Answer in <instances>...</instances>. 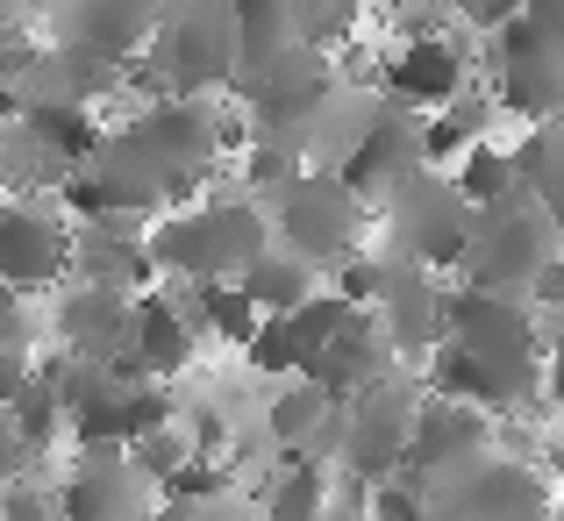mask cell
<instances>
[{
    "label": "cell",
    "instance_id": "obj_30",
    "mask_svg": "<svg viewBox=\"0 0 564 521\" xmlns=\"http://www.w3.org/2000/svg\"><path fill=\"white\" fill-rule=\"evenodd\" d=\"M243 293L258 301V315H264V322L301 315V307H315V301H322V293H315V264L293 258V250H272V258H264L258 272L243 279Z\"/></svg>",
    "mask_w": 564,
    "mask_h": 521
},
{
    "label": "cell",
    "instance_id": "obj_9",
    "mask_svg": "<svg viewBox=\"0 0 564 521\" xmlns=\"http://www.w3.org/2000/svg\"><path fill=\"white\" fill-rule=\"evenodd\" d=\"M336 86H344V79H336V57L315 51V43H301V51L243 72V79H236V100L250 108V137H279V143H286L293 129L336 94Z\"/></svg>",
    "mask_w": 564,
    "mask_h": 521
},
{
    "label": "cell",
    "instance_id": "obj_42",
    "mask_svg": "<svg viewBox=\"0 0 564 521\" xmlns=\"http://www.w3.org/2000/svg\"><path fill=\"white\" fill-rule=\"evenodd\" d=\"M529 22H536V29H551V36L564 43V0H529Z\"/></svg>",
    "mask_w": 564,
    "mask_h": 521
},
{
    "label": "cell",
    "instance_id": "obj_6",
    "mask_svg": "<svg viewBox=\"0 0 564 521\" xmlns=\"http://www.w3.org/2000/svg\"><path fill=\"white\" fill-rule=\"evenodd\" d=\"M471 236H479V207L457 193V178L422 172L393 207H386V258L422 264V272H465Z\"/></svg>",
    "mask_w": 564,
    "mask_h": 521
},
{
    "label": "cell",
    "instance_id": "obj_32",
    "mask_svg": "<svg viewBox=\"0 0 564 521\" xmlns=\"http://www.w3.org/2000/svg\"><path fill=\"white\" fill-rule=\"evenodd\" d=\"M457 193H465L471 207H500L522 193V158L500 151V143H479V151L457 165Z\"/></svg>",
    "mask_w": 564,
    "mask_h": 521
},
{
    "label": "cell",
    "instance_id": "obj_26",
    "mask_svg": "<svg viewBox=\"0 0 564 521\" xmlns=\"http://www.w3.org/2000/svg\"><path fill=\"white\" fill-rule=\"evenodd\" d=\"M22 143L36 158H51L57 172H79L86 158L108 143V129L94 122V108H29L22 115Z\"/></svg>",
    "mask_w": 564,
    "mask_h": 521
},
{
    "label": "cell",
    "instance_id": "obj_24",
    "mask_svg": "<svg viewBox=\"0 0 564 521\" xmlns=\"http://www.w3.org/2000/svg\"><path fill=\"white\" fill-rule=\"evenodd\" d=\"M193 365V315L186 307H172V293H143L137 301V344H129V365L122 379H180V371Z\"/></svg>",
    "mask_w": 564,
    "mask_h": 521
},
{
    "label": "cell",
    "instance_id": "obj_17",
    "mask_svg": "<svg viewBox=\"0 0 564 521\" xmlns=\"http://www.w3.org/2000/svg\"><path fill=\"white\" fill-rule=\"evenodd\" d=\"M151 500L158 486L129 465V451H86L57 493V521H158Z\"/></svg>",
    "mask_w": 564,
    "mask_h": 521
},
{
    "label": "cell",
    "instance_id": "obj_4",
    "mask_svg": "<svg viewBox=\"0 0 564 521\" xmlns=\"http://www.w3.org/2000/svg\"><path fill=\"white\" fill-rule=\"evenodd\" d=\"M151 258L165 279L193 286H243L272 258V215L258 200H207L151 229Z\"/></svg>",
    "mask_w": 564,
    "mask_h": 521
},
{
    "label": "cell",
    "instance_id": "obj_5",
    "mask_svg": "<svg viewBox=\"0 0 564 521\" xmlns=\"http://www.w3.org/2000/svg\"><path fill=\"white\" fill-rule=\"evenodd\" d=\"M557 243L564 236L551 229L529 193L500 207H479V236H471V258H465V286L471 293H500V301H522V293L543 286V272L557 264Z\"/></svg>",
    "mask_w": 564,
    "mask_h": 521
},
{
    "label": "cell",
    "instance_id": "obj_21",
    "mask_svg": "<svg viewBox=\"0 0 564 521\" xmlns=\"http://www.w3.org/2000/svg\"><path fill=\"white\" fill-rule=\"evenodd\" d=\"M57 344L65 357H86V365H129V344H137V301L100 286H65L57 301Z\"/></svg>",
    "mask_w": 564,
    "mask_h": 521
},
{
    "label": "cell",
    "instance_id": "obj_22",
    "mask_svg": "<svg viewBox=\"0 0 564 521\" xmlns=\"http://www.w3.org/2000/svg\"><path fill=\"white\" fill-rule=\"evenodd\" d=\"M158 279L151 258V229H129V221H79V264H72V286H100V293H137Z\"/></svg>",
    "mask_w": 564,
    "mask_h": 521
},
{
    "label": "cell",
    "instance_id": "obj_28",
    "mask_svg": "<svg viewBox=\"0 0 564 521\" xmlns=\"http://www.w3.org/2000/svg\"><path fill=\"white\" fill-rule=\"evenodd\" d=\"M494 115H500V100L486 94V86H471L465 100H451L443 115H429V165H465L471 151L486 143V129H494Z\"/></svg>",
    "mask_w": 564,
    "mask_h": 521
},
{
    "label": "cell",
    "instance_id": "obj_14",
    "mask_svg": "<svg viewBox=\"0 0 564 521\" xmlns=\"http://www.w3.org/2000/svg\"><path fill=\"white\" fill-rule=\"evenodd\" d=\"M158 29H165V8H151V0H72V8H57V43L115 72L143 65Z\"/></svg>",
    "mask_w": 564,
    "mask_h": 521
},
{
    "label": "cell",
    "instance_id": "obj_23",
    "mask_svg": "<svg viewBox=\"0 0 564 521\" xmlns=\"http://www.w3.org/2000/svg\"><path fill=\"white\" fill-rule=\"evenodd\" d=\"M393 371H400V350L386 344L379 315H358V322H350V329L336 336L329 350H322V365L307 371V379H315L322 393H336V400L350 408L358 393H372V386H379V379H393Z\"/></svg>",
    "mask_w": 564,
    "mask_h": 521
},
{
    "label": "cell",
    "instance_id": "obj_12",
    "mask_svg": "<svg viewBox=\"0 0 564 521\" xmlns=\"http://www.w3.org/2000/svg\"><path fill=\"white\" fill-rule=\"evenodd\" d=\"M486 457H494V414L429 393V414H422V428H414V451H408V471H400V479H414L422 493H443V486H457L465 471H479Z\"/></svg>",
    "mask_w": 564,
    "mask_h": 521
},
{
    "label": "cell",
    "instance_id": "obj_7",
    "mask_svg": "<svg viewBox=\"0 0 564 521\" xmlns=\"http://www.w3.org/2000/svg\"><path fill=\"white\" fill-rule=\"evenodd\" d=\"M422 414H429V386L414 379L408 365H400L393 379H379L372 393H358L344 408V471L365 479L372 493L393 486L400 471H408V451H414Z\"/></svg>",
    "mask_w": 564,
    "mask_h": 521
},
{
    "label": "cell",
    "instance_id": "obj_41",
    "mask_svg": "<svg viewBox=\"0 0 564 521\" xmlns=\"http://www.w3.org/2000/svg\"><path fill=\"white\" fill-rule=\"evenodd\" d=\"M529 301H536V307H543V315H564V258L551 264V272H543V286H536V293H529Z\"/></svg>",
    "mask_w": 564,
    "mask_h": 521
},
{
    "label": "cell",
    "instance_id": "obj_1",
    "mask_svg": "<svg viewBox=\"0 0 564 521\" xmlns=\"http://www.w3.org/2000/svg\"><path fill=\"white\" fill-rule=\"evenodd\" d=\"M250 122H221L207 100H143L122 129H108L94 158L65 178L57 200L86 221H172V200H186L229 143H243Z\"/></svg>",
    "mask_w": 564,
    "mask_h": 521
},
{
    "label": "cell",
    "instance_id": "obj_34",
    "mask_svg": "<svg viewBox=\"0 0 564 521\" xmlns=\"http://www.w3.org/2000/svg\"><path fill=\"white\" fill-rule=\"evenodd\" d=\"M315 165H307L293 143H279V137H250V151H243V178H250V193H264V200H279V193L293 186V178H307Z\"/></svg>",
    "mask_w": 564,
    "mask_h": 521
},
{
    "label": "cell",
    "instance_id": "obj_15",
    "mask_svg": "<svg viewBox=\"0 0 564 521\" xmlns=\"http://www.w3.org/2000/svg\"><path fill=\"white\" fill-rule=\"evenodd\" d=\"M422 172H436V165H429V122H422V115H408V108H386V122L372 129V143H365V151L350 158L336 178H344L365 207H372V200L393 207Z\"/></svg>",
    "mask_w": 564,
    "mask_h": 521
},
{
    "label": "cell",
    "instance_id": "obj_29",
    "mask_svg": "<svg viewBox=\"0 0 564 521\" xmlns=\"http://www.w3.org/2000/svg\"><path fill=\"white\" fill-rule=\"evenodd\" d=\"M322 508H329V471H322V457L286 451V465L264 486V521H322Z\"/></svg>",
    "mask_w": 564,
    "mask_h": 521
},
{
    "label": "cell",
    "instance_id": "obj_8",
    "mask_svg": "<svg viewBox=\"0 0 564 521\" xmlns=\"http://www.w3.org/2000/svg\"><path fill=\"white\" fill-rule=\"evenodd\" d=\"M264 215H272V236H286V250L307 264H336L344 272L350 258H365L358 250L365 243V200L336 172L293 178L279 200H264Z\"/></svg>",
    "mask_w": 564,
    "mask_h": 521
},
{
    "label": "cell",
    "instance_id": "obj_2",
    "mask_svg": "<svg viewBox=\"0 0 564 521\" xmlns=\"http://www.w3.org/2000/svg\"><path fill=\"white\" fill-rule=\"evenodd\" d=\"M551 379V344H543L536 307L500 301V293H451V344L429 357V393L465 400L479 414H514Z\"/></svg>",
    "mask_w": 564,
    "mask_h": 521
},
{
    "label": "cell",
    "instance_id": "obj_3",
    "mask_svg": "<svg viewBox=\"0 0 564 521\" xmlns=\"http://www.w3.org/2000/svg\"><path fill=\"white\" fill-rule=\"evenodd\" d=\"M129 79L151 100H207L215 86L243 79V22H236V0H186L165 8L151 57L129 65Z\"/></svg>",
    "mask_w": 564,
    "mask_h": 521
},
{
    "label": "cell",
    "instance_id": "obj_37",
    "mask_svg": "<svg viewBox=\"0 0 564 521\" xmlns=\"http://www.w3.org/2000/svg\"><path fill=\"white\" fill-rule=\"evenodd\" d=\"M165 500H229V471H221L215 457H193L180 479L165 486Z\"/></svg>",
    "mask_w": 564,
    "mask_h": 521
},
{
    "label": "cell",
    "instance_id": "obj_43",
    "mask_svg": "<svg viewBox=\"0 0 564 521\" xmlns=\"http://www.w3.org/2000/svg\"><path fill=\"white\" fill-rule=\"evenodd\" d=\"M551 521H564V508H557V514H551Z\"/></svg>",
    "mask_w": 564,
    "mask_h": 521
},
{
    "label": "cell",
    "instance_id": "obj_25",
    "mask_svg": "<svg viewBox=\"0 0 564 521\" xmlns=\"http://www.w3.org/2000/svg\"><path fill=\"white\" fill-rule=\"evenodd\" d=\"M264 428H272V436L286 443V451H307V457H315L322 443H336V451H344V400L322 393L315 379H293L286 393L272 400Z\"/></svg>",
    "mask_w": 564,
    "mask_h": 521
},
{
    "label": "cell",
    "instance_id": "obj_16",
    "mask_svg": "<svg viewBox=\"0 0 564 521\" xmlns=\"http://www.w3.org/2000/svg\"><path fill=\"white\" fill-rule=\"evenodd\" d=\"M379 329H386V344L400 350V365L436 357L451 344V286H436V272H422V264H393V272H386V293H379Z\"/></svg>",
    "mask_w": 564,
    "mask_h": 521
},
{
    "label": "cell",
    "instance_id": "obj_10",
    "mask_svg": "<svg viewBox=\"0 0 564 521\" xmlns=\"http://www.w3.org/2000/svg\"><path fill=\"white\" fill-rule=\"evenodd\" d=\"M494 100L536 129L564 122V43L529 22V8L508 36H494Z\"/></svg>",
    "mask_w": 564,
    "mask_h": 521
},
{
    "label": "cell",
    "instance_id": "obj_38",
    "mask_svg": "<svg viewBox=\"0 0 564 521\" xmlns=\"http://www.w3.org/2000/svg\"><path fill=\"white\" fill-rule=\"evenodd\" d=\"M350 29H358V8H350V0H336V8H315V0H307V43H315V51L336 57V43H350Z\"/></svg>",
    "mask_w": 564,
    "mask_h": 521
},
{
    "label": "cell",
    "instance_id": "obj_13",
    "mask_svg": "<svg viewBox=\"0 0 564 521\" xmlns=\"http://www.w3.org/2000/svg\"><path fill=\"white\" fill-rule=\"evenodd\" d=\"M429 508H436V521H551L557 500H551V486H543L536 465H522V457H486V465L465 471L457 486L429 493Z\"/></svg>",
    "mask_w": 564,
    "mask_h": 521
},
{
    "label": "cell",
    "instance_id": "obj_27",
    "mask_svg": "<svg viewBox=\"0 0 564 521\" xmlns=\"http://www.w3.org/2000/svg\"><path fill=\"white\" fill-rule=\"evenodd\" d=\"M236 22H243V72H258L307 43V0H236Z\"/></svg>",
    "mask_w": 564,
    "mask_h": 521
},
{
    "label": "cell",
    "instance_id": "obj_18",
    "mask_svg": "<svg viewBox=\"0 0 564 521\" xmlns=\"http://www.w3.org/2000/svg\"><path fill=\"white\" fill-rule=\"evenodd\" d=\"M386 108H393L386 94H372L365 79H344V86H336V94L322 100L315 115H307L301 129H293L286 143H293V151H301L315 172H344L350 158H358L365 143H372V129L386 122Z\"/></svg>",
    "mask_w": 564,
    "mask_h": 521
},
{
    "label": "cell",
    "instance_id": "obj_19",
    "mask_svg": "<svg viewBox=\"0 0 564 521\" xmlns=\"http://www.w3.org/2000/svg\"><path fill=\"white\" fill-rule=\"evenodd\" d=\"M358 322V307L344 301V293H322L315 307H301V315H279L258 329V344H250V371H264V379H307V371L322 365V350L336 344V336Z\"/></svg>",
    "mask_w": 564,
    "mask_h": 521
},
{
    "label": "cell",
    "instance_id": "obj_33",
    "mask_svg": "<svg viewBox=\"0 0 564 521\" xmlns=\"http://www.w3.org/2000/svg\"><path fill=\"white\" fill-rule=\"evenodd\" d=\"M193 315H200L221 344H243V350L258 344V329H264L258 301H250L243 286H193Z\"/></svg>",
    "mask_w": 564,
    "mask_h": 521
},
{
    "label": "cell",
    "instance_id": "obj_36",
    "mask_svg": "<svg viewBox=\"0 0 564 521\" xmlns=\"http://www.w3.org/2000/svg\"><path fill=\"white\" fill-rule=\"evenodd\" d=\"M372 521H436V508H429V493L414 479H393L372 493Z\"/></svg>",
    "mask_w": 564,
    "mask_h": 521
},
{
    "label": "cell",
    "instance_id": "obj_11",
    "mask_svg": "<svg viewBox=\"0 0 564 521\" xmlns=\"http://www.w3.org/2000/svg\"><path fill=\"white\" fill-rule=\"evenodd\" d=\"M79 264V221H65L43 200H8L0 207V279L8 293H43L57 279H72Z\"/></svg>",
    "mask_w": 564,
    "mask_h": 521
},
{
    "label": "cell",
    "instance_id": "obj_31",
    "mask_svg": "<svg viewBox=\"0 0 564 521\" xmlns=\"http://www.w3.org/2000/svg\"><path fill=\"white\" fill-rule=\"evenodd\" d=\"M514 158H522V193L551 215V229L564 236V122L557 129H529Z\"/></svg>",
    "mask_w": 564,
    "mask_h": 521
},
{
    "label": "cell",
    "instance_id": "obj_40",
    "mask_svg": "<svg viewBox=\"0 0 564 521\" xmlns=\"http://www.w3.org/2000/svg\"><path fill=\"white\" fill-rule=\"evenodd\" d=\"M57 514V500H43L29 479H14V493H8V521H51Z\"/></svg>",
    "mask_w": 564,
    "mask_h": 521
},
{
    "label": "cell",
    "instance_id": "obj_20",
    "mask_svg": "<svg viewBox=\"0 0 564 521\" xmlns=\"http://www.w3.org/2000/svg\"><path fill=\"white\" fill-rule=\"evenodd\" d=\"M379 86H386V100L393 108H451V100H465L471 94V57H465V36H436V43H400L393 57H386V72H379Z\"/></svg>",
    "mask_w": 564,
    "mask_h": 521
},
{
    "label": "cell",
    "instance_id": "obj_35",
    "mask_svg": "<svg viewBox=\"0 0 564 521\" xmlns=\"http://www.w3.org/2000/svg\"><path fill=\"white\" fill-rule=\"evenodd\" d=\"M386 272H393L386 258H350L344 272H336V293H344V301L365 315V307H379V293H386Z\"/></svg>",
    "mask_w": 564,
    "mask_h": 521
},
{
    "label": "cell",
    "instance_id": "obj_39",
    "mask_svg": "<svg viewBox=\"0 0 564 521\" xmlns=\"http://www.w3.org/2000/svg\"><path fill=\"white\" fill-rule=\"evenodd\" d=\"M158 521H243V514H236L229 500H165Z\"/></svg>",
    "mask_w": 564,
    "mask_h": 521
}]
</instances>
